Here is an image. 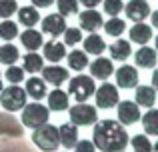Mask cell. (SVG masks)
Masks as SVG:
<instances>
[{"label":"cell","mask_w":158,"mask_h":152,"mask_svg":"<svg viewBox=\"0 0 158 152\" xmlns=\"http://www.w3.org/2000/svg\"><path fill=\"white\" fill-rule=\"evenodd\" d=\"M128 142L132 144L134 152H152V144H150L146 134H136V136H132V140H128Z\"/></svg>","instance_id":"cell-33"},{"label":"cell","mask_w":158,"mask_h":152,"mask_svg":"<svg viewBox=\"0 0 158 152\" xmlns=\"http://www.w3.org/2000/svg\"><path fill=\"white\" fill-rule=\"evenodd\" d=\"M20 42H22V46L26 48V50L36 52V50H38V48L44 44V40H42V32L34 30V28H26V30L20 34Z\"/></svg>","instance_id":"cell-19"},{"label":"cell","mask_w":158,"mask_h":152,"mask_svg":"<svg viewBox=\"0 0 158 152\" xmlns=\"http://www.w3.org/2000/svg\"><path fill=\"white\" fill-rule=\"evenodd\" d=\"M134 60H136V66H140V68H154L158 54H156L154 48L144 44V46L138 48V52H134Z\"/></svg>","instance_id":"cell-16"},{"label":"cell","mask_w":158,"mask_h":152,"mask_svg":"<svg viewBox=\"0 0 158 152\" xmlns=\"http://www.w3.org/2000/svg\"><path fill=\"white\" fill-rule=\"evenodd\" d=\"M68 114H70V122L74 126H90L94 122H98L96 108L86 104V102H78L76 106L68 108Z\"/></svg>","instance_id":"cell-6"},{"label":"cell","mask_w":158,"mask_h":152,"mask_svg":"<svg viewBox=\"0 0 158 152\" xmlns=\"http://www.w3.org/2000/svg\"><path fill=\"white\" fill-rule=\"evenodd\" d=\"M42 34H48V36H52V38H56V36H60L62 32L66 30V20H64V16H60L56 12V14H48V16H44V20L42 22Z\"/></svg>","instance_id":"cell-9"},{"label":"cell","mask_w":158,"mask_h":152,"mask_svg":"<svg viewBox=\"0 0 158 152\" xmlns=\"http://www.w3.org/2000/svg\"><path fill=\"white\" fill-rule=\"evenodd\" d=\"M102 26H104L108 36H120L124 30H126V22H124L122 18H118V16H110L108 22H104Z\"/></svg>","instance_id":"cell-30"},{"label":"cell","mask_w":158,"mask_h":152,"mask_svg":"<svg viewBox=\"0 0 158 152\" xmlns=\"http://www.w3.org/2000/svg\"><path fill=\"white\" fill-rule=\"evenodd\" d=\"M112 74H114V66H112L110 58H102V56H98V58L90 64V76L96 78V80H108Z\"/></svg>","instance_id":"cell-13"},{"label":"cell","mask_w":158,"mask_h":152,"mask_svg":"<svg viewBox=\"0 0 158 152\" xmlns=\"http://www.w3.org/2000/svg\"><path fill=\"white\" fill-rule=\"evenodd\" d=\"M16 12H18V22L24 24L26 28H32V26H36V24L40 22L38 8H34V6H22Z\"/></svg>","instance_id":"cell-24"},{"label":"cell","mask_w":158,"mask_h":152,"mask_svg":"<svg viewBox=\"0 0 158 152\" xmlns=\"http://www.w3.org/2000/svg\"><path fill=\"white\" fill-rule=\"evenodd\" d=\"M64 58L68 60V66L72 68V70H84V68L88 66V56H86V52L78 50V48H74L72 52H66Z\"/></svg>","instance_id":"cell-26"},{"label":"cell","mask_w":158,"mask_h":152,"mask_svg":"<svg viewBox=\"0 0 158 152\" xmlns=\"http://www.w3.org/2000/svg\"><path fill=\"white\" fill-rule=\"evenodd\" d=\"M48 96V110H54V112H62V110H68L70 108V102H68V94L60 88H54L52 92L46 94Z\"/></svg>","instance_id":"cell-15"},{"label":"cell","mask_w":158,"mask_h":152,"mask_svg":"<svg viewBox=\"0 0 158 152\" xmlns=\"http://www.w3.org/2000/svg\"><path fill=\"white\" fill-rule=\"evenodd\" d=\"M18 36V24L12 22V20H4V22H0V38L6 40V42H10L12 38H16Z\"/></svg>","instance_id":"cell-31"},{"label":"cell","mask_w":158,"mask_h":152,"mask_svg":"<svg viewBox=\"0 0 158 152\" xmlns=\"http://www.w3.org/2000/svg\"><path fill=\"white\" fill-rule=\"evenodd\" d=\"M74 152H96V146L92 144V140H78L74 144Z\"/></svg>","instance_id":"cell-38"},{"label":"cell","mask_w":158,"mask_h":152,"mask_svg":"<svg viewBox=\"0 0 158 152\" xmlns=\"http://www.w3.org/2000/svg\"><path fill=\"white\" fill-rule=\"evenodd\" d=\"M154 42H156V46H154V50L158 52V34H156V38H154Z\"/></svg>","instance_id":"cell-44"},{"label":"cell","mask_w":158,"mask_h":152,"mask_svg":"<svg viewBox=\"0 0 158 152\" xmlns=\"http://www.w3.org/2000/svg\"><path fill=\"white\" fill-rule=\"evenodd\" d=\"M142 118V126L144 132L150 134V136H158V108H150Z\"/></svg>","instance_id":"cell-27"},{"label":"cell","mask_w":158,"mask_h":152,"mask_svg":"<svg viewBox=\"0 0 158 152\" xmlns=\"http://www.w3.org/2000/svg\"><path fill=\"white\" fill-rule=\"evenodd\" d=\"M18 10V4L16 0H0V18H10L14 12Z\"/></svg>","instance_id":"cell-37"},{"label":"cell","mask_w":158,"mask_h":152,"mask_svg":"<svg viewBox=\"0 0 158 152\" xmlns=\"http://www.w3.org/2000/svg\"><path fill=\"white\" fill-rule=\"evenodd\" d=\"M114 74H116V86H120V88L138 86V70L130 64H122L118 70H114Z\"/></svg>","instance_id":"cell-11"},{"label":"cell","mask_w":158,"mask_h":152,"mask_svg":"<svg viewBox=\"0 0 158 152\" xmlns=\"http://www.w3.org/2000/svg\"><path fill=\"white\" fill-rule=\"evenodd\" d=\"M130 54H132V46H130L128 40L118 38L116 42L110 44V56H112V60H120V62H124Z\"/></svg>","instance_id":"cell-25"},{"label":"cell","mask_w":158,"mask_h":152,"mask_svg":"<svg viewBox=\"0 0 158 152\" xmlns=\"http://www.w3.org/2000/svg\"><path fill=\"white\" fill-rule=\"evenodd\" d=\"M82 42H84V52H86V54L98 56V54H102V52L106 50L104 38H102V36H98L96 32H90L86 38H82Z\"/></svg>","instance_id":"cell-22"},{"label":"cell","mask_w":158,"mask_h":152,"mask_svg":"<svg viewBox=\"0 0 158 152\" xmlns=\"http://www.w3.org/2000/svg\"><path fill=\"white\" fill-rule=\"evenodd\" d=\"M24 92H26V96H32L34 100H42V98L48 94L46 82H44L42 78H38V76H32V78H28Z\"/></svg>","instance_id":"cell-21"},{"label":"cell","mask_w":158,"mask_h":152,"mask_svg":"<svg viewBox=\"0 0 158 152\" xmlns=\"http://www.w3.org/2000/svg\"><path fill=\"white\" fill-rule=\"evenodd\" d=\"M134 102L144 108H152L156 102V90L152 86H138L134 94Z\"/></svg>","instance_id":"cell-23"},{"label":"cell","mask_w":158,"mask_h":152,"mask_svg":"<svg viewBox=\"0 0 158 152\" xmlns=\"http://www.w3.org/2000/svg\"><path fill=\"white\" fill-rule=\"evenodd\" d=\"M130 40L136 42V44H140V46L148 44L152 40V26H148V24H144V22H136L134 26L130 28Z\"/></svg>","instance_id":"cell-20"},{"label":"cell","mask_w":158,"mask_h":152,"mask_svg":"<svg viewBox=\"0 0 158 152\" xmlns=\"http://www.w3.org/2000/svg\"><path fill=\"white\" fill-rule=\"evenodd\" d=\"M152 152H158V140H156V144L152 146Z\"/></svg>","instance_id":"cell-43"},{"label":"cell","mask_w":158,"mask_h":152,"mask_svg":"<svg viewBox=\"0 0 158 152\" xmlns=\"http://www.w3.org/2000/svg\"><path fill=\"white\" fill-rule=\"evenodd\" d=\"M32 142L38 146L42 152H54L60 146V140H58V128L52 124H42L38 128H34V134H32Z\"/></svg>","instance_id":"cell-2"},{"label":"cell","mask_w":158,"mask_h":152,"mask_svg":"<svg viewBox=\"0 0 158 152\" xmlns=\"http://www.w3.org/2000/svg\"><path fill=\"white\" fill-rule=\"evenodd\" d=\"M0 90H2V74H0Z\"/></svg>","instance_id":"cell-45"},{"label":"cell","mask_w":158,"mask_h":152,"mask_svg":"<svg viewBox=\"0 0 158 152\" xmlns=\"http://www.w3.org/2000/svg\"><path fill=\"white\" fill-rule=\"evenodd\" d=\"M124 12H126V16L132 22H142L144 18L150 16V4L146 0H130L124 6Z\"/></svg>","instance_id":"cell-12"},{"label":"cell","mask_w":158,"mask_h":152,"mask_svg":"<svg viewBox=\"0 0 158 152\" xmlns=\"http://www.w3.org/2000/svg\"><path fill=\"white\" fill-rule=\"evenodd\" d=\"M116 110H118V122L122 126H130L134 122L140 120V106L132 100H122L116 104Z\"/></svg>","instance_id":"cell-8"},{"label":"cell","mask_w":158,"mask_h":152,"mask_svg":"<svg viewBox=\"0 0 158 152\" xmlns=\"http://www.w3.org/2000/svg\"><path fill=\"white\" fill-rule=\"evenodd\" d=\"M94 96H96V106L98 108H114L116 104L120 102V94H118V88L110 82H104L100 84L96 90H94Z\"/></svg>","instance_id":"cell-7"},{"label":"cell","mask_w":158,"mask_h":152,"mask_svg":"<svg viewBox=\"0 0 158 152\" xmlns=\"http://www.w3.org/2000/svg\"><path fill=\"white\" fill-rule=\"evenodd\" d=\"M62 34H64V46H76L78 42H82V30L80 28H66Z\"/></svg>","instance_id":"cell-35"},{"label":"cell","mask_w":158,"mask_h":152,"mask_svg":"<svg viewBox=\"0 0 158 152\" xmlns=\"http://www.w3.org/2000/svg\"><path fill=\"white\" fill-rule=\"evenodd\" d=\"M4 78H6L10 84H20V82L24 80V70H22L20 66L10 64V66L6 68V72H4Z\"/></svg>","instance_id":"cell-34"},{"label":"cell","mask_w":158,"mask_h":152,"mask_svg":"<svg viewBox=\"0 0 158 152\" xmlns=\"http://www.w3.org/2000/svg\"><path fill=\"white\" fill-rule=\"evenodd\" d=\"M78 2H80L82 6H88V8H94V6H98V4H100L102 0H78Z\"/></svg>","instance_id":"cell-40"},{"label":"cell","mask_w":158,"mask_h":152,"mask_svg":"<svg viewBox=\"0 0 158 152\" xmlns=\"http://www.w3.org/2000/svg\"><path fill=\"white\" fill-rule=\"evenodd\" d=\"M58 140L64 148H74V144L78 142V126H74L72 122H66L58 128Z\"/></svg>","instance_id":"cell-17"},{"label":"cell","mask_w":158,"mask_h":152,"mask_svg":"<svg viewBox=\"0 0 158 152\" xmlns=\"http://www.w3.org/2000/svg\"><path fill=\"white\" fill-rule=\"evenodd\" d=\"M44 66V60L40 54H36V52H30V54H24L22 58V70L24 72H30V74H34V72H40Z\"/></svg>","instance_id":"cell-28"},{"label":"cell","mask_w":158,"mask_h":152,"mask_svg":"<svg viewBox=\"0 0 158 152\" xmlns=\"http://www.w3.org/2000/svg\"><path fill=\"white\" fill-rule=\"evenodd\" d=\"M150 18H152V26L158 28V10H156V12H152V14H150Z\"/></svg>","instance_id":"cell-42"},{"label":"cell","mask_w":158,"mask_h":152,"mask_svg":"<svg viewBox=\"0 0 158 152\" xmlns=\"http://www.w3.org/2000/svg\"><path fill=\"white\" fill-rule=\"evenodd\" d=\"M78 18H80V30H86V32H96L98 28H102V24H104L102 14L96 8H86L84 12L78 14Z\"/></svg>","instance_id":"cell-10"},{"label":"cell","mask_w":158,"mask_h":152,"mask_svg":"<svg viewBox=\"0 0 158 152\" xmlns=\"http://www.w3.org/2000/svg\"><path fill=\"white\" fill-rule=\"evenodd\" d=\"M22 124L26 126V128H38V126L46 124L48 118H50V110H48V106L40 104V102H32V104L24 106L22 108Z\"/></svg>","instance_id":"cell-5"},{"label":"cell","mask_w":158,"mask_h":152,"mask_svg":"<svg viewBox=\"0 0 158 152\" xmlns=\"http://www.w3.org/2000/svg\"><path fill=\"white\" fill-rule=\"evenodd\" d=\"M64 56H66L64 42H60V40H48V42H44V58L46 60H50L52 64H56V62H60Z\"/></svg>","instance_id":"cell-18"},{"label":"cell","mask_w":158,"mask_h":152,"mask_svg":"<svg viewBox=\"0 0 158 152\" xmlns=\"http://www.w3.org/2000/svg\"><path fill=\"white\" fill-rule=\"evenodd\" d=\"M56 8L60 16H72L78 12V0H56Z\"/></svg>","instance_id":"cell-32"},{"label":"cell","mask_w":158,"mask_h":152,"mask_svg":"<svg viewBox=\"0 0 158 152\" xmlns=\"http://www.w3.org/2000/svg\"><path fill=\"white\" fill-rule=\"evenodd\" d=\"M96 90V84H94V78L92 76H86V74H78L74 78H70V84H68V96H72L76 102H84L88 100L90 96L94 94Z\"/></svg>","instance_id":"cell-3"},{"label":"cell","mask_w":158,"mask_h":152,"mask_svg":"<svg viewBox=\"0 0 158 152\" xmlns=\"http://www.w3.org/2000/svg\"><path fill=\"white\" fill-rule=\"evenodd\" d=\"M18 58H20V52L14 44L8 42V44H2V46H0V64L10 66V64H14Z\"/></svg>","instance_id":"cell-29"},{"label":"cell","mask_w":158,"mask_h":152,"mask_svg":"<svg viewBox=\"0 0 158 152\" xmlns=\"http://www.w3.org/2000/svg\"><path fill=\"white\" fill-rule=\"evenodd\" d=\"M0 104L8 112H18L26 106V92L16 84H10L0 90Z\"/></svg>","instance_id":"cell-4"},{"label":"cell","mask_w":158,"mask_h":152,"mask_svg":"<svg viewBox=\"0 0 158 152\" xmlns=\"http://www.w3.org/2000/svg\"><path fill=\"white\" fill-rule=\"evenodd\" d=\"M128 132L118 120L94 122L92 144L100 152H124L128 146Z\"/></svg>","instance_id":"cell-1"},{"label":"cell","mask_w":158,"mask_h":152,"mask_svg":"<svg viewBox=\"0 0 158 152\" xmlns=\"http://www.w3.org/2000/svg\"><path fill=\"white\" fill-rule=\"evenodd\" d=\"M152 88L158 90V68H156L154 72H152Z\"/></svg>","instance_id":"cell-41"},{"label":"cell","mask_w":158,"mask_h":152,"mask_svg":"<svg viewBox=\"0 0 158 152\" xmlns=\"http://www.w3.org/2000/svg\"><path fill=\"white\" fill-rule=\"evenodd\" d=\"M42 80L48 82L52 86H60L62 82L68 80V70L62 66H56V64H50V66H42Z\"/></svg>","instance_id":"cell-14"},{"label":"cell","mask_w":158,"mask_h":152,"mask_svg":"<svg viewBox=\"0 0 158 152\" xmlns=\"http://www.w3.org/2000/svg\"><path fill=\"white\" fill-rule=\"evenodd\" d=\"M102 4H104V12L108 16H118L124 10L122 0H102Z\"/></svg>","instance_id":"cell-36"},{"label":"cell","mask_w":158,"mask_h":152,"mask_svg":"<svg viewBox=\"0 0 158 152\" xmlns=\"http://www.w3.org/2000/svg\"><path fill=\"white\" fill-rule=\"evenodd\" d=\"M54 0H32V6L34 8H46V6H52Z\"/></svg>","instance_id":"cell-39"}]
</instances>
